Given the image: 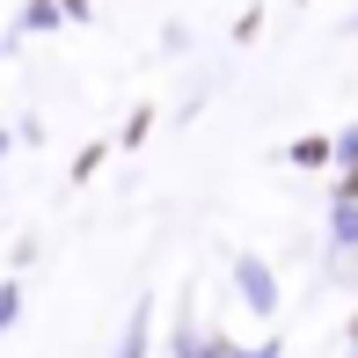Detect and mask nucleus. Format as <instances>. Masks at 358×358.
<instances>
[]
</instances>
